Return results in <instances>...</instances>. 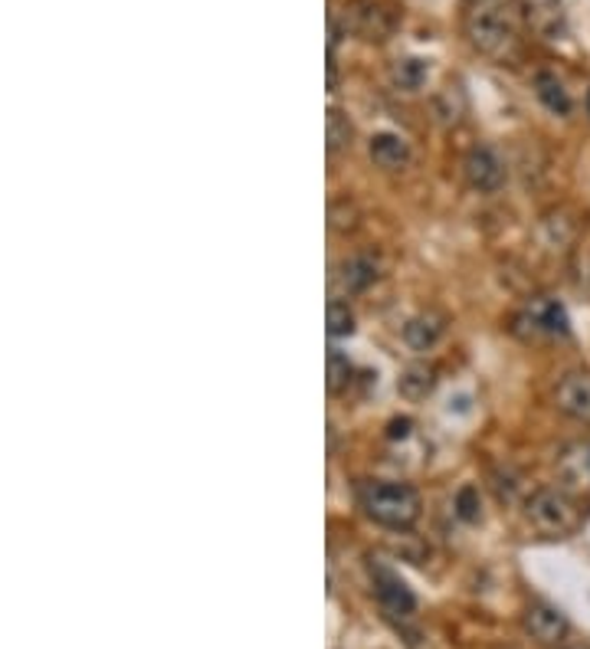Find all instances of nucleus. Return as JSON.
Returning a JSON list of instances; mask_svg holds the SVG:
<instances>
[{
	"mask_svg": "<svg viewBox=\"0 0 590 649\" xmlns=\"http://www.w3.org/2000/svg\"><path fill=\"white\" fill-rule=\"evenodd\" d=\"M516 13L519 7L512 10V0H470V10H466L470 43L489 59H509L519 46Z\"/></svg>",
	"mask_w": 590,
	"mask_h": 649,
	"instance_id": "obj_1",
	"label": "nucleus"
},
{
	"mask_svg": "<svg viewBox=\"0 0 590 649\" xmlns=\"http://www.w3.org/2000/svg\"><path fill=\"white\" fill-rule=\"evenodd\" d=\"M358 506L374 525L391 532H410L424 512L420 492L404 483H361Z\"/></svg>",
	"mask_w": 590,
	"mask_h": 649,
	"instance_id": "obj_2",
	"label": "nucleus"
},
{
	"mask_svg": "<svg viewBox=\"0 0 590 649\" xmlns=\"http://www.w3.org/2000/svg\"><path fill=\"white\" fill-rule=\"evenodd\" d=\"M525 512H529V522L548 535V538H568L581 529V506L571 492H565L562 486L558 489H539L529 496L525 502Z\"/></svg>",
	"mask_w": 590,
	"mask_h": 649,
	"instance_id": "obj_3",
	"label": "nucleus"
},
{
	"mask_svg": "<svg viewBox=\"0 0 590 649\" xmlns=\"http://www.w3.org/2000/svg\"><path fill=\"white\" fill-rule=\"evenodd\" d=\"M512 328L522 338H565L571 332V318H568V309L558 299L539 295L516 315Z\"/></svg>",
	"mask_w": 590,
	"mask_h": 649,
	"instance_id": "obj_4",
	"label": "nucleus"
},
{
	"mask_svg": "<svg viewBox=\"0 0 590 649\" xmlns=\"http://www.w3.org/2000/svg\"><path fill=\"white\" fill-rule=\"evenodd\" d=\"M371 578H374V598H378V604H381V611H384L387 621L404 624V621H410V617L417 614V598H414V591H410L391 568L374 565V568H371Z\"/></svg>",
	"mask_w": 590,
	"mask_h": 649,
	"instance_id": "obj_5",
	"label": "nucleus"
},
{
	"mask_svg": "<svg viewBox=\"0 0 590 649\" xmlns=\"http://www.w3.org/2000/svg\"><path fill=\"white\" fill-rule=\"evenodd\" d=\"M519 20L539 39H562L568 33L565 0H519Z\"/></svg>",
	"mask_w": 590,
	"mask_h": 649,
	"instance_id": "obj_6",
	"label": "nucleus"
},
{
	"mask_svg": "<svg viewBox=\"0 0 590 649\" xmlns=\"http://www.w3.org/2000/svg\"><path fill=\"white\" fill-rule=\"evenodd\" d=\"M463 171H466L470 187L479 190V194H496L506 184V177H509L506 174V161H502V154L493 144H476L466 154Z\"/></svg>",
	"mask_w": 590,
	"mask_h": 649,
	"instance_id": "obj_7",
	"label": "nucleus"
},
{
	"mask_svg": "<svg viewBox=\"0 0 590 649\" xmlns=\"http://www.w3.org/2000/svg\"><path fill=\"white\" fill-rule=\"evenodd\" d=\"M555 476L558 486L565 492H571L575 499H590V440H578L571 447L562 450L558 463H555Z\"/></svg>",
	"mask_w": 590,
	"mask_h": 649,
	"instance_id": "obj_8",
	"label": "nucleus"
},
{
	"mask_svg": "<svg viewBox=\"0 0 590 649\" xmlns=\"http://www.w3.org/2000/svg\"><path fill=\"white\" fill-rule=\"evenodd\" d=\"M522 624H525V634H529L535 644H542V647H555V644H562V640L568 637V621H565V614H562L558 607H552V604H532V607L525 611Z\"/></svg>",
	"mask_w": 590,
	"mask_h": 649,
	"instance_id": "obj_9",
	"label": "nucleus"
},
{
	"mask_svg": "<svg viewBox=\"0 0 590 649\" xmlns=\"http://www.w3.org/2000/svg\"><path fill=\"white\" fill-rule=\"evenodd\" d=\"M555 404L562 414L575 417V420H585L590 424V374L588 371H571L558 381V391H555Z\"/></svg>",
	"mask_w": 590,
	"mask_h": 649,
	"instance_id": "obj_10",
	"label": "nucleus"
},
{
	"mask_svg": "<svg viewBox=\"0 0 590 649\" xmlns=\"http://www.w3.org/2000/svg\"><path fill=\"white\" fill-rule=\"evenodd\" d=\"M374 279H378V263H374V256H368V253L348 256V259L338 266V289H342L345 295H358V292L371 289Z\"/></svg>",
	"mask_w": 590,
	"mask_h": 649,
	"instance_id": "obj_11",
	"label": "nucleus"
},
{
	"mask_svg": "<svg viewBox=\"0 0 590 649\" xmlns=\"http://www.w3.org/2000/svg\"><path fill=\"white\" fill-rule=\"evenodd\" d=\"M368 151H371V161L378 167H384V171H401V167L410 164V144L401 135H394V131L374 135L371 144H368Z\"/></svg>",
	"mask_w": 590,
	"mask_h": 649,
	"instance_id": "obj_12",
	"label": "nucleus"
},
{
	"mask_svg": "<svg viewBox=\"0 0 590 649\" xmlns=\"http://www.w3.org/2000/svg\"><path fill=\"white\" fill-rule=\"evenodd\" d=\"M443 318L440 315H433V312H424V315H414L407 325H404V341H407V348H414V351H430V348H437V341L443 338Z\"/></svg>",
	"mask_w": 590,
	"mask_h": 649,
	"instance_id": "obj_13",
	"label": "nucleus"
},
{
	"mask_svg": "<svg viewBox=\"0 0 590 649\" xmlns=\"http://www.w3.org/2000/svg\"><path fill=\"white\" fill-rule=\"evenodd\" d=\"M535 95L552 115H568L571 112V92L555 72H535Z\"/></svg>",
	"mask_w": 590,
	"mask_h": 649,
	"instance_id": "obj_14",
	"label": "nucleus"
},
{
	"mask_svg": "<svg viewBox=\"0 0 590 649\" xmlns=\"http://www.w3.org/2000/svg\"><path fill=\"white\" fill-rule=\"evenodd\" d=\"M433 387H437V371L430 364H410L397 381V391L407 401H424L427 394H433Z\"/></svg>",
	"mask_w": 590,
	"mask_h": 649,
	"instance_id": "obj_15",
	"label": "nucleus"
},
{
	"mask_svg": "<svg viewBox=\"0 0 590 649\" xmlns=\"http://www.w3.org/2000/svg\"><path fill=\"white\" fill-rule=\"evenodd\" d=\"M463 112H466V95H463V89H460V85H447V89L437 95V115H440V121H443V125H456V121L463 118Z\"/></svg>",
	"mask_w": 590,
	"mask_h": 649,
	"instance_id": "obj_16",
	"label": "nucleus"
},
{
	"mask_svg": "<svg viewBox=\"0 0 590 649\" xmlns=\"http://www.w3.org/2000/svg\"><path fill=\"white\" fill-rule=\"evenodd\" d=\"M325 131H328V151H332V154H335V151H342V148H348V144H351V135H355V128H351L348 115H342L338 108H328Z\"/></svg>",
	"mask_w": 590,
	"mask_h": 649,
	"instance_id": "obj_17",
	"label": "nucleus"
},
{
	"mask_svg": "<svg viewBox=\"0 0 590 649\" xmlns=\"http://www.w3.org/2000/svg\"><path fill=\"white\" fill-rule=\"evenodd\" d=\"M351 361L338 351V348H332L328 351V391L332 394H342L348 384H351Z\"/></svg>",
	"mask_w": 590,
	"mask_h": 649,
	"instance_id": "obj_18",
	"label": "nucleus"
},
{
	"mask_svg": "<svg viewBox=\"0 0 590 649\" xmlns=\"http://www.w3.org/2000/svg\"><path fill=\"white\" fill-rule=\"evenodd\" d=\"M355 332V312L348 309V302H328V335L332 338H345Z\"/></svg>",
	"mask_w": 590,
	"mask_h": 649,
	"instance_id": "obj_19",
	"label": "nucleus"
},
{
	"mask_svg": "<svg viewBox=\"0 0 590 649\" xmlns=\"http://www.w3.org/2000/svg\"><path fill=\"white\" fill-rule=\"evenodd\" d=\"M394 79L401 89H420L427 79V62L424 59H404L394 66Z\"/></svg>",
	"mask_w": 590,
	"mask_h": 649,
	"instance_id": "obj_20",
	"label": "nucleus"
},
{
	"mask_svg": "<svg viewBox=\"0 0 590 649\" xmlns=\"http://www.w3.org/2000/svg\"><path fill=\"white\" fill-rule=\"evenodd\" d=\"M456 515L463 522H479L483 519V502H479V489L476 486H463L456 492Z\"/></svg>",
	"mask_w": 590,
	"mask_h": 649,
	"instance_id": "obj_21",
	"label": "nucleus"
},
{
	"mask_svg": "<svg viewBox=\"0 0 590 649\" xmlns=\"http://www.w3.org/2000/svg\"><path fill=\"white\" fill-rule=\"evenodd\" d=\"M410 427H414L410 420H394V424H391V437H394V440H397V437H407Z\"/></svg>",
	"mask_w": 590,
	"mask_h": 649,
	"instance_id": "obj_22",
	"label": "nucleus"
},
{
	"mask_svg": "<svg viewBox=\"0 0 590 649\" xmlns=\"http://www.w3.org/2000/svg\"><path fill=\"white\" fill-rule=\"evenodd\" d=\"M588 112H590V95H588Z\"/></svg>",
	"mask_w": 590,
	"mask_h": 649,
	"instance_id": "obj_23",
	"label": "nucleus"
},
{
	"mask_svg": "<svg viewBox=\"0 0 590 649\" xmlns=\"http://www.w3.org/2000/svg\"><path fill=\"white\" fill-rule=\"evenodd\" d=\"M466 3H470V0H466Z\"/></svg>",
	"mask_w": 590,
	"mask_h": 649,
	"instance_id": "obj_24",
	"label": "nucleus"
}]
</instances>
